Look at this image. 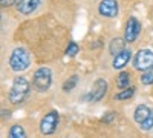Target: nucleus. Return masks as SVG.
<instances>
[{"mask_svg": "<svg viewBox=\"0 0 153 138\" xmlns=\"http://www.w3.org/2000/svg\"><path fill=\"white\" fill-rule=\"evenodd\" d=\"M139 126H141L143 131H150V129L153 128V110H152V114L149 115V118H147L146 121H143Z\"/></svg>", "mask_w": 153, "mask_h": 138, "instance_id": "6ab92c4d", "label": "nucleus"}, {"mask_svg": "<svg viewBox=\"0 0 153 138\" xmlns=\"http://www.w3.org/2000/svg\"><path fill=\"white\" fill-rule=\"evenodd\" d=\"M118 11H120V6H118L117 0H101L100 5H98L100 16L107 17V19L117 17L118 16Z\"/></svg>", "mask_w": 153, "mask_h": 138, "instance_id": "6e6552de", "label": "nucleus"}, {"mask_svg": "<svg viewBox=\"0 0 153 138\" xmlns=\"http://www.w3.org/2000/svg\"><path fill=\"white\" fill-rule=\"evenodd\" d=\"M133 66L138 71L153 69V51L150 49H139L133 57Z\"/></svg>", "mask_w": 153, "mask_h": 138, "instance_id": "20e7f679", "label": "nucleus"}, {"mask_svg": "<svg viewBox=\"0 0 153 138\" xmlns=\"http://www.w3.org/2000/svg\"><path fill=\"white\" fill-rule=\"evenodd\" d=\"M51 83H52V72H51L49 68H38L34 72V77H32V84L38 92H46L49 89Z\"/></svg>", "mask_w": 153, "mask_h": 138, "instance_id": "7ed1b4c3", "label": "nucleus"}, {"mask_svg": "<svg viewBox=\"0 0 153 138\" xmlns=\"http://www.w3.org/2000/svg\"><path fill=\"white\" fill-rule=\"evenodd\" d=\"M76 83H78V77H76V75H72L71 78H68L65 83H63V91H65V92H71L74 87L76 86Z\"/></svg>", "mask_w": 153, "mask_h": 138, "instance_id": "dca6fc26", "label": "nucleus"}, {"mask_svg": "<svg viewBox=\"0 0 153 138\" xmlns=\"http://www.w3.org/2000/svg\"><path fill=\"white\" fill-rule=\"evenodd\" d=\"M8 138H26V132H25L23 126H20V124H14V126L9 128Z\"/></svg>", "mask_w": 153, "mask_h": 138, "instance_id": "4468645a", "label": "nucleus"}, {"mask_svg": "<svg viewBox=\"0 0 153 138\" xmlns=\"http://www.w3.org/2000/svg\"><path fill=\"white\" fill-rule=\"evenodd\" d=\"M129 84H130V74L126 71H121L117 77V86L120 89H126V87H129Z\"/></svg>", "mask_w": 153, "mask_h": 138, "instance_id": "ddd939ff", "label": "nucleus"}, {"mask_svg": "<svg viewBox=\"0 0 153 138\" xmlns=\"http://www.w3.org/2000/svg\"><path fill=\"white\" fill-rule=\"evenodd\" d=\"M139 32H141V23L136 17H130L126 23V29H124V40L127 43H135Z\"/></svg>", "mask_w": 153, "mask_h": 138, "instance_id": "423d86ee", "label": "nucleus"}, {"mask_svg": "<svg viewBox=\"0 0 153 138\" xmlns=\"http://www.w3.org/2000/svg\"><path fill=\"white\" fill-rule=\"evenodd\" d=\"M29 89H31V84L29 81L25 78V77H16L14 81H12V86L9 89V101L12 104H20L23 103L26 97L29 95Z\"/></svg>", "mask_w": 153, "mask_h": 138, "instance_id": "f257e3e1", "label": "nucleus"}, {"mask_svg": "<svg viewBox=\"0 0 153 138\" xmlns=\"http://www.w3.org/2000/svg\"><path fill=\"white\" fill-rule=\"evenodd\" d=\"M40 3H42V0H19L16 8H17V11L20 12V14L31 16L32 12L40 6Z\"/></svg>", "mask_w": 153, "mask_h": 138, "instance_id": "1a4fd4ad", "label": "nucleus"}, {"mask_svg": "<svg viewBox=\"0 0 153 138\" xmlns=\"http://www.w3.org/2000/svg\"><path fill=\"white\" fill-rule=\"evenodd\" d=\"M132 58V52L130 49H124V51H121L120 54H117L113 57V61H112V66L113 69H124L127 65H129V61Z\"/></svg>", "mask_w": 153, "mask_h": 138, "instance_id": "9d476101", "label": "nucleus"}, {"mask_svg": "<svg viewBox=\"0 0 153 138\" xmlns=\"http://www.w3.org/2000/svg\"><path fill=\"white\" fill-rule=\"evenodd\" d=\"M78 51H80V46L76 45L75 42H71V43L68 45V48H66V54H68L69 57H75L76 54H78Z\"/></svg>", "mask_w": 153, "mask_h": 138, "instance_id": "a211bd4d", "label": "nucleus"}, {"mask_svg": "<svg viewBox=\"0 0 153 138\" xmlns=\"http://www.w3.org/2000/svg\"><path fill=\"white\" fill-rule=\"evenodd\" d=\"M150 114H152V110H150L149 106H146V104H138L136 109H135V112H133V118H135V121H136L138 124H141L143 121H146V120L149 118Z\"/></svg>", "mask_w": 153, "mask_h": 138, "instance_id": "9b49d317", "label": "nucleus"}, {"mask_svg": "<svg viewBox=\"0 0 153 138\" xmlns=\"http://www.w3.org/2000/svg\"><path fill=\"white\" fill-rule=\"evenodd\" d=\"M31 66V54L25 48H16L9 57V68L14 72H23Z\"/></svg>", "mask_w": 153, "mask_h": 138, "instance_id": "f03ea898", "label": "nucleus"}, {"mask_svg": "<svg viewBox=\"0 0 153 138\" xmlns=\"http://www.w3.org/2000/svg\"><path fill=\"white\" fill-rule=\"evenodd\" d=\"M107 87H109V84L104 78H97L91 92L86 95V100H89V101H100L107 94Z\"/></svg>", "mask_w": 153, "mask_h": 138, "instance_id": "0eeeda50", "label": "nucleus"}, {"mask_svg": "<svg viewBox=\"0 0 153 138\" xmlns=\"http://www.w3.org/2000/svg\"><path fill=\"white\" fill-rule=\"evenodd\" d=\"M19 0H0V5H2V8L5 6H12V5H17Z\"/></svg>", "mask_w": 153, "mask_h": 138, "instance_id": "aec40b11", "label": "nucleus"}, {"mask_svg": "<svg viewBox=\"0 0 153 138\" xmlns=\"http://www.w3.org/2000/svg\"><path fill=\"white\" fill-rule=\"evenodd\" d=\"M124 43H127L126 40H123V39H113L112 42H110V45H109V52L115 57L117 54H120L121 51H124Z\"/></svg>", "mask_w": 153, "mask_h": 138, "instance_id": "f8f14e48", "label": "nucleus"}, {"mask_svg": "<svg viewBox=\"0 0 153 138\" xmlns=\"http://www.w3.org/2000/svg\"><path fill=\"white\" fill-rule=\"evenodd\" d=\"M58 123H60L58 112H55V110L49 112V114H46L40 121V132L43 135H52L58 128Z\"/></svg>", "mask_w": 153, "mask_h": 138, "instance_id": "39448f33", "label": "nucleus"}, {"mask_svg": "<svg viewBox=\"0 0 153 138\" xmlns=\"http://www.w3.org/2000/svg\"><path fill=\"white\" fill-rule=\"evenodd\" d=\"M133 94H135V87H126L124 91H121V92H118L117 95H115V98L120 100V101H123V100H129V98H132Z\"/></svg>", "mask_w": 153, "mask_h": 138, "instance_id": "2eb2a0df", "label": "nucleus"}, {"mask_svg": "<svg viewBox=\"0 0 153 138\" xmlns=\"http://www.w3.org/2000/svg\"><path fill=\"white\" fill-rule=\"evenodd\" d=\"M141 83L143 84H153V69H149V71H144L141 74Z\"/></svg>", "mask_w": 153, "mask_h": 138, "instance_id": "f3484780", "label": "nucleus"}]
</instances>
